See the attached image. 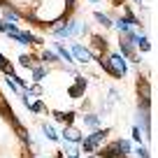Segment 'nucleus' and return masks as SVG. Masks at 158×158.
<instances>
[{"instance_id": "nucleus-28", "label": "nucleus", "mask_w": 158, "mask_h": 158, "mask_svg": "<svg viewBox=\"0 0 158 158\" xmlns=\"http://www.w3.org/2000/svg\"><path fill=\"white\" fill-rule=\"evenodd\" d=\"M109 2H112V7H121L126 2V0H109Z\"/></svg>"}, {"instance_id": "nucleus-21", "label": "nucleus", "mask_w": 158, "mask_h": 158, "mask_svg": "<svg viewBox=\"0 0 158 158\" xmlns=\"http://www.w3.org/2000/svg\"><path fill=\"white\" fill-rule=\"evenodd\" d=\"M63 121H65V123L70 126V123L74 121V112H65V114H63Z\"/></svg>"}, {"instance_id": "nucleus-22", "label": "nucleus", "mask_w": 158, "mask_h": 158, "mask_svg": "<svg viewBox=\"0 0 158 158\" xmlns=\"http://www.w3.org/2000/svg\"><path fill=\"white\" fill-rule=\"evenodd\" d=\"M68 153H70V158H79V156H81V151H79L77 147H70V149H68Z\"/></svg>"}, {"instance_id": "nucleus-1", "label": "nucleus", "mask_w": 158, "mask_h": 158, "mask_svg": "<svg viewBox=\"0 0 158 158\" xmlns=\"http://www.w3.org/2000/svg\"><path fill=\"white\" fill-rule=\"evenodd\" d=\"M100 65L107 70L112 77H123L126 74V60L121 58L118 54H109V56H98Z\"/></svg>"}, {"instance_id": "nucleus-8", "label": "nucleus", "mask_w": 158, "mask_h": 158, "mask_svg": "<svg viewBox=\"0 0 158 158\" xmlns=\"http://www.w3.org/2000/svg\"><path fill=\"white\" fill-rule=\"evenodd\" d=\"M0 33H7L10 37H14V35L19 33V28H16L14 23H10V21H0Z\"/></svg>"}, {"instance_id": "nucleus-33", "label": "nucleus", "mask_w": 158, "mask_h": 158, "mask_svg": "<svg viewBox=\"0 0 158 158\" xmlns=\"http://www.w3.org/2000/svg\"><path fill=\"white\" fill-rule=\"evenodd\" d=\"M91 2H98V0H91Z\"/></svg>"}, {"instance_id": "nucleus-15", "label": "nucleus", "mask_w": 158, "mask_h": 158, "mask_svg": "<svg viewBox=\"0 0 158 158\" xmlns=\"http://www.w3.org/2000/svg\"><path fill=\"white\" fill-rule=\"evenodd\" d=\"M114 144H116V149H118L121 153H128L130 149H133V147H130V142H128V139H118V142H114Z\"/></svg>"}, {"instance_id": "nucleus-31", "label": "nucleus", "mask_w": 158, "mask_h": 158, "mask_svg": "<svg viewBox=\"0 0 158 158\" xmlns=\"http://www.w3.org/2000/svg\"><path fill=\"white\" fill-rule=\"evenodd\" d=\"M133 137L137 139V142H139V139H142V135H139V130H137V128H133Z\"/></svg>"}, {"instance_id": "nucleus-32", "label": "nucleus", "mask_w": 158, "mask_h": 158, "mask_svg": "<svg viewBox=\"0 0 158 158\" xmlns=\"http://www.w3.org/2000/svg\"><path fill=\"white\" fill-rule=\"evenodd\" d=\"M133 2H137V5H139V2H142V0H133Z\"/></svg>"}, {"instance_id": "nucleus-10", "label": "nucleus", "mask_w": 158, "mask_h": 158, "mask_svg": "<svg viewBox=\"0 0 158 158\" xmlns=\"http://www.w3.org/2000/svg\"><path fill=\"white\" fill-rule=\"evenodd\" d=\"M91 42H93V47L100 51V54H105V51H107V40H105V37H100V35H93V37H91Z\"/></svg>"}, {"instance_id": "nucleus-2", "label": "nucleus", "mask_w": 158, "mask_h": 158, "mask_svg": "<svg viewBox=\"0 0 158 158\" xmlns=\"http://www.w3.org/2000/svg\"><path fill=\"white\" fill-rule=\"evenodd\" d=\"M107 135H109V130H107V128H102V130H98V133L89 135V137L84 139V151H89V153H91L95 147H98V142H100V139H102V137H107Z\"/></svg>"}, {"instance_id": "nucleus-25", "label": "nucleus", "mask_w": 158, "mask_h": 158, "mask_svg": "<svg viewBox=\"0 0 158 158\" xmlns=\"http://www.w3.org/2000/svg\"><path fill=\"white\" fill-rule=\"evenodd\" d=\"M2 112H5V116H10V118L14 116V114L10 112V105H7V100H2Z\"/></svg>"}, {"instance_id": "nucleus-18", "label": "nucleus", "mask_w": 158, "mask_h": 158, "mask_svg": "<svg viewBox=\"0 0 158 158\" xmlns=\"http://www.w3.org/2000/svg\"><path fill=\"white\" fill-rule=\"evenodd\" d=\"M137 44H139V49H142V51H149V49H151V44H149V40L144 37V35H139Z\"/></svg>"}, {"instance_id": "nucleus-26", "label": "nucleus", "mask_w": 158, "mask_h": 158, "mask_svg": "<svg viewBox=\"0 0 158 158\" xmlns=\"http://www.w3.org/2000/svg\"><path fill=\"white\" fill-rule=\"evenodd\" d=\"M19 63H21V65H33V58H30V56H21Z\"/></svg>"}, {"instance_id": "nucleus-29", "label": "nucleus", "mask_w": 158, "mask_h": 158, "mask_svg": "<svg viewBox=\"0 0 158 158\" xmlns=\"http://www.w3.org/2000/svg\"><path fill=\"white\" fill-rule=\"evenodd\" d=\"M65 5H68V12L74 10V0H65Z\"/></svg>"}, {"instance_id": "nucleus-3", "label": "nucleus", "mask_w": 158, "mask_h": 158, "mask_svg": "<svg viewBox=\"0 0 158 158\" xmlns=\"http://www.w3.org/2000/svg\"><path fill=\"white\" fill-rule=\"evenodd\" d=\"M72 54H77V58L79 60H93V58H98V54H91L86 47H81V44H72Z\"/></svg>"}, {"instance_id": "nucleus-12", "label": "nucleus", "mask_w": 158, "mask_h": 158, "mask_svg": "<svg viewBox=\"0 0 158 158\" xmlns=\"http://www.w3.org/2000/svg\"><path fill=\"white\" fill-rule=\"evenodd\" d=\"M139 93H142V100H151V86L147 84V81H139Z\"/></svg>"}, {"instance_id": "nucleus-20", "label": "nucleus", "mask_w": 158, "mask_h": 158, "mask_svg": "<svg viewBox=\"0 0 158 158\" xmlns=\"http://www.w3.org/2000/svg\"><path fill=\"white\" fill-rule=\"evenodd\" d=\"M42 58H44L47 63H51V60H58V56H56L54 51H44V54H42Z\"/></svg>"}, {"instance_id": "nucleus-5", "label": "nucleus", "mask_w": 158, "mask_h": 158, "mask_svg": "<svg viewBox=\"0 0 158 158\" xmlns=\"http://www.w3.org/2000/svg\"><path fill=\"white\" fill-rule=\"evenodd\" d=\"M63 139H68V142L77 144V142H81V133H79V130H74L72 126H65V130H63Z\"/></svg>"}, {"instance_id": "nucleus-19", "label": "nucleus", "mask_w": 158, "mask_h": 158, "mask_svg": "<svg viewBox=\"0 0 158 158\" xmlns=\"http://www.w3.org/2000/svg\"><path fill=\"white\" fill-rule=\"evenodd\" d=\"M5 10H7V14H5V19H7V21H10V23H14V21H19V14H16V12H14V10H10V7H5Z\"/></svg>"}, {"instance_id": "nucleus-30", "label": "nucleus", "mask_w": 158, "mask_h": 158, "mask_svg": "<svg viewBox=\"0 0 158 158\" xmlns=\"http://www.w3.org/2000/svg\"><path fill=\"white\" fill-rule=\"evenodd\" d=\"M54 118H56V121H63V112H58V109H56V112H54Z\"/></svg>"}, {"instance_id": "nucleus-11", "label": "nucleus", "mask_w": 158, "mask_h": 158, "mask_svg": "<svg viewBox=\"0 0 158 158\" xmlns=\"http://www.w3.org/2000/svg\"><path fill=\"white\" fill-rule=\"evenodd\" d=\"M95 21H98V23H102L105 28H112V26H114V21L107 19V14H102V12H95Z\"/></svg>"}, {"instance_id": "nucleus-14", "label": "nucleus", "mask_w": 158, "mask_h": 158, "mask_svg": "<svg viewBox=\"0 0 158 158\" xmlns=\"http://www.w3.org/2000/svg\"><path fill=\"white\" fill-rule=\"evenodd\" d=\"M56 51H58V56L65 60V63H72V54H70L65 47H60V44H56Z\"/></svg>"}, {"instance_id": "nucleus-13", "label": "nucleus", "mask_w": 158, "mask_h": 158, "mask_svg": "<svg viewBox=\"0 0 158 158\" xmlns=\"http://www.w3.org/2000/svg\"><path fill=\"white\" fill-rule=\"evenodd\" d=\"M44 74H47V70L42 68V65H33V79H35V81H42Z\"/></svg>"}, {"instance_id": "nucleus-7", "label": "nucleus", "mask_w": 158, "mask_h": 158, "mask_svg": "<svg viewBox=\"0 0 158 158\" xmlns=\"http://www.w3.org/2000/svg\"><path fill=\"white\" fill-rule=\"evenodd\" d=\"M100 156H102V158H126V153H121V151L116 149V144H112V147L102 149V151H100Z\"/></svg>"}, {"instance_id": "nucleus-27", "label": "nucleus", "mask_w": 158, "mask_h": 158, "mask_svg": "<svg viewBox=\"0 0 158 158\" xmlns=\"http://www.w3.org/2000/svg\"><path fill=\"white\" fill-rule=\"evenodd\" d=\"M137 156H139V158H149V151H147L144 147H139V149H137Z\"/></svg>"}, {"instance_id": "nucleus-4", "label": "nucleus", "mask_w": 158, "mask_h": 158, "mask_svg": "<svg viewBox=\"0 0 158 158\" xmlns=\"http://www.w3.org/2000/svg\"><path fill=\"white\" fill-rule=\"evenodd\" d=\"M84 89H86V79L84 77H79L77 81H74L72 86H70V98H79V95H84Z\"/></svg>"}, {"instance_id": "nucleus-6", "label": "nucleus", "mask_w": 158, "mask_h": 158, "mask_svg": "<svg viewBox=\"0 0 158 158\" xmlns=\"http://www.w3.org/2000/svg\"><path fill=\"white\" fill-rule=\"evenodd\" d=\"M121 51H123V56H126V58L137 60V56H135V44H130V42L123 37V35H121Z\"/></svg>"}, {"instance_id": "nucleus-16", "label": "nucleus", "mask_w": 158, "mask_h": 158, "mask_svg": "<svg viewBox=\"0 0 158 158\" xmlns=\"http://www.w3.org/2000/svg\"><path fill=\"white\" fill-rule=\"evenodd\" d=\"M42 128H44V135H47V137H49V139H54V142H58V133H56V130L51 128L49 123H44V126H42Z\"/></svg>"}, {"instance_id": "nucleus-24", "label": "nucleus", "mask_w": 158, "mask_h": 158, "mask_svg": "<svg viewBox=\"0 0 158 158\" xmlns=\"http://www.w3.org/2000/svg\"><path fill=\"white\" fill-rule=\"evenodd\" d=\"M28 91H30V93H35V95H40V93H42V86H40V84H33V86H28Z\"/></svg>"}, {"instance_id": "nucleus-23", "label": "nucleus", "mask_w": 158, "mask_h": 158, "mask_svg": "<svg viewBox=\"0 0 158 158\" xmlns=\"http://www.w3.org/2000/svg\"><path fill=\"white\" fill-rule=\"evenodd\" d=\"M84 121H86L89 126H98V116H93V114H89V116H86Z\"/></svg>"}, {"instance_id": "nucleus-17", "label": "nucleus", "mask_w": 158, "mask_h": 158, "mask_svg": "<svg viewBox=\"0 0 158 158\" xmlns=\"http://www.w3.org/2000/svg\"><path fill=\"white\" fill-rule=\"evenodd\" d=\"M28 107H30V112H35V114H42V112H44V109H47L42 100H37V102H30Z\"/></svg>"}, {"instance_id": "nucleus-9", "label": "nucleus", "mask_w": 158, "mask_h": 158, "mask_svg": "<svg viewBox=\"0 0 158 158\" xmlns=\"http://www.w3.org/2000/svg\"><path fill=\"white\" fill-rule=\"evenodd\" d=\"M0 70H2L7 77H14V74H16V72H14V68H12V63H10V60H7L2 54H0Z\"/></svg>"}]
</instances>
